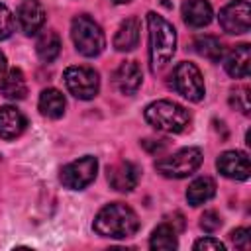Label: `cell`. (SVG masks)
I'll use <instances>...</instances> for the list:
<instances>
[{"label":"cell","mask_w":251,"mask_h":251,"mask_svg":"<svg viewBox=\"0 0 251 251\" xmlns=\"http://www.w3.org/2000/svg\"><path fill=\"white\" fill-rule=\"evenodd\" d=\"M220 25L227 33H247L251 27V8L247 0H233L220 10Z\"/></svg>","instance_id":"9c48e42d"},{"label":"cell","mask_w":251,"mask_h":251,"mask_svg":"<svg viewBox=\"0 0 251 251\" xmlns=\"http://www.w3.org/2000/svg\"><path fill=\"white\" fill-rule=\"evenodd\" d=\"M0 94L8 100H22L27 94V82L20 69H10L0 78Z\"/></svg>","instance_id":"ac0fdd59"},{"label":"cell","mask_w":251,"mask_h":251,"mask_svg":"<svg viewBox=\"0 0 251 251\" xmlns=\"http://www.w3.org/2000/svg\"><path fill=\"white\" fill-rule=\"evenodd\" d=\"M37 106H39V112L43 116L57 120V118H61L65 114V96L57 88H45L39 94Z\"/></svg>","instance_id":"d6986e66"},{"label":"cell","mask_w":251,"mask_h":251,"mask_svg":"<svg viewBox=\"0 0 251 251\" xmlns=\"http://www.w3.org/2000/svg\"><path fill=\"white\" fill-rule=\"evenodd\" d=\"M4 69H6V57H4V53L0 51V73H4Z\"/></svg>","instance_id":"f1b7e54d"},{"label":"cell","mask_w":251,"mask_h":251,"mask_svg":"<svg viewBox=\"0 0 251 251\" xmlns=\"http://www.w3.org/2000/svg\"><path fill=\"white\" fill-rule=\"evenodd\" d=\"M35 51H37L41 61H45V63L55 61L59 51H61V37H59V33L53 31V29L41 31V35L37 37V43H35Z\"/></svg>","instance_id":"44dd1931"},{"label":"cell","mask_w":251,"mask_h":251,"mask_svg":"<svg viewBox=\"0 0 251 251\" xmlns=\"http://www.w3.org/2000/svg\"><path fill=\"white\" fill-rule=\"evenodd\" d=\"M171 86L190 102H200L204 98V78L194 63H178L171 73Z\"/></svg>","instance_id":"8992f818"},{"label":"cell","mask_w":251,"mask_h":251,"mask_svg":"<svg viewBox=\"0 0 251 251\" xmlns=\"http://www.w3.org/2000/svg\"><path fill=\"white\" fill-rule=\"evenodd\" d=\"M149 27V63L151 71L163 69L175 55L176 49V31L173 24H169L163 16L149 12L147 14Z\"/></svg>","instance_id":"7a4b0ae2"},{"label":"cell","mask_w":251,"mask_h":251,"mask_svg":"<svg viewBox=\"0 0 251 251\" xmlns=\"http://www.w3.org/2000/svg\"><path fill=\"white\" fill-rule=\"evenodd\" d=\"M194 51L200 57H204L208 61H214V63H218L224 57V45L214 35H200V37H196L194 39Z\"/></svg>","instance_id":"603a6c76"},{"label":"cell","mask_w":251,"mask_h":251,"mask_svg":"<svg viewBox=\"0 0 251 251\" xmlns=\"http://www.w3.org/2000/svg\"><path fill=\"white\" fill-rule=\"evenodd\" d=\"M16 22L25 35H35L45 24V10L37 0H24L16 12Z\"/></svg>","instance_id":"8fae6325"},{"label":"cell","mask_w":251,"mask_h":251,"mask_svg":"<svg viewBox=\"0 0 251 251\" xmlns=\"http://www.w3.org/2000/svg\"><path fill=\"white\" fill-rule=\"evenodd\" d=\"M27 126L25 116L16 106L0 108V139H16Z\"/></svg>","instance_id":"5bb4252c"},{"label":"cell","mask_w":251,"mask_h":251,"mask_svg":"<svg viewBox=\"0 0 251 251\" xmlns=\"http://www.w3.org/2000/svg\"><path fill=\"white\" fill-rule=\"evenodd\" d=\"M149 245H151V249H159V251L176 249V245H178V241H176V227L173 224H169V222H163L161 226H157L153 229Z\"/></svg>","instance_id":"7402d4cb"},{"label":"cell","mask_w":251,"mask_h":251,"mask_svg":"<svg viewBox=\"0 0 251 251\" xmlns=\"http://www.w3.org/2000/svg\"><path fill=\"white\" fill-rule=\"evenodd\" d=\"M226 71L233 78H245L251 69V47L247 43H241L233 47L226 57Z\"/></svg>","instance_id":"9a60e30c"},{"label":"cell","mask_w":251,"mask_h":251,"mask_svg":"<svg viewBox=\"0 0 251 251\" xmlns=\"http://www.w3.org/2000/svg\"><path fill=\"white\" fill-rule=\"evenodd\" d=\"M14 16H12V12L4 6V4H0V39H6V37H10L12 35V31H14Z\"/></svg>","instance_id":"d4e9b609"},{"label":"cell","mask_w":251,"mask_h":251,"mask_svg":"<svg viewBox=\"0 0 251 251\" xmlns=\"http://www.w3.org/2000/svg\"><path fill=\"white\" fill-rule=\"evenodd\" d=\"M96 171H98V161L92 155H84L69 165H65L61 169V182L63 186L71 188V190H82L86 188L94 178H96Z\"/></svg>","instance_id":"ba28073f"},{"label":"cell","mask_w":251,"mask_h":251,"mask_svg":"<svg viewBox=\"0 0 251 251\" xmlns=\"http://www.w3.org/2000/svg\"><path fill=\"white\" fill-rule=\"evenodd\" d=\"M137 229H139L137 214L122 202L104 206L94 218V231L102 237L126 239V237H131Z\"/></svg>","instance_id":"6da1fadb"},{"label":"cell","mask_w":251,"mask_h":251,"mask_svg":"<svg viewBox=\"0 0 251 251\" xmlns=\"http://www.w3.org/2000/svg\"><path fill=\"white\" fill-rule=\"evenodd\" d=\"M112 2H114V4H127L129 0H112Z\"/></svg>","instance_id":"f546056e"},{"label":"cell","mask_w":251,"mask_h":251,"mask_svg":"<svg viewBox=\"0 0 251 251\" xmlns=\"http://www.w3.org/2000/svg\"><path fill=\"white\" fill-rule=\"evenodd\" d=\"M229 239L235 247L239 249H249L251 247V231L247 227H237L229 233Z\"/></svg>","instance_id":"4316f807"},{"label":"cell","mask_w":251,"mask_h":251,"mask_svg":"<svg viewBox=\"0 0 251 251\" xmlns=\"http://www.w3.org/2000/svg\"><path fill=\"white\" fill-rule=\"evenodd\" d=\"M220 226H222V220H220V216H218L214 210H206V212L200 216V227H202L206 233H214Z\"/></svg>","instance_id":"484cf974"},{"label":"cell","mask_w":251,"mask_h":251,"mask_svg":"<svg viewBox=\"0 0 251 251\" xmlns=\"http://www.w3.org/2000/svg\"><path fill=\"white\" fill-rule=\"evenodd\" d=\"M141 80H143V75H141V67L135 63V61H124L116 73H114V86L118 92L126 94V96H131L139 90L141 86Z\"/></svg>","instance_id":"7c38bea8"},{"label":"cell","mask_w":251,"mask_h":251,"mask_svg":"<svg viewBox=\"0 0 251 251\" xmlns=\"http://www.w3.org/2000/svg\"><path fill=\"white\" fill-rule=\"evenodd\" d=\"M229 104L239 110L241 114H249L251 110V102H249V88L247 86H237L235 90H231L229 94Z\"/></svg>","instance_id":"cb8c5ba5"},{"label":"cell","mask_w":251,"mask_h":251,"mask_svg":"<svg viewBox=\"0 0 251 251\" xmlns=\"http://www.w3.org/2000/svg\"><path fill=\"white\" fill-rule=\"evenodd\" d=\"M71 37L75 49L84 57H96L106 47V37L102 27L86 14H80L71 24Z\"/></svg>","instance_id":"277c9868"},{"label":"cell","mask_w":251,"mask_h":251,"mask_svg":"<svg viewBox=\"0 0 251 251\" xmlns=\"http://www.w3.org/2000/svg\"><path fill=\"white\" fill-rule=\"evenodd\" d=\"M63 78L69 92L78 100H92L100 90L98 73L90 67H69Z\"/></svg>","instance_id":"52a82bcc"},{"label":"cell","mask_w":251,"mask_h":251,"mask_svg":"<svg viewBox=\"0 0 251 251\" xmlns=\"http://www.w3.org/2000/svg\"><path fill=\"white\" fill-rule=\"evenodd\" d=\"M139 31H141V24L135 16L124 20L114 35V47L118 51H131L137 47L139 43Z\"/></svg>","instance_id":"2e32d148"},{"label":"cell","mask_w":251,"mask_h":251,"mask_svg":"<svg viewBox=\"0 0 251 251\" xmlns=\"http://www.w3.org/2000/svg\"><path fill=\"white\" fill-rule=\"evenodd\" d=\"M145 120L159 131L167 133H180L190 126V114L184 106L171 102V100H157L151 102L145 112Z\"/></svg>","instance_id":"3957f363"},{"label":"cell","mask_w":251,"mask_h":251,"mask_svg":"<svg viewBox=\"0 0 251 251\" xmlns=\"http://www.w3.org/2000/svg\"><path fill=\"white\" fill-rule=\"evenodd\" d=\"M137 180H139V169L129 161H122L108 167V182L118 192H131L137 186Z\"/></svg>","instance_id":"4fadbf2b"},{"label":"cell","mask_w":251,"mask_h":251,"mask_svg":"<svg viewBox=\"0 0 251 251\" xmlns=\"http://www.w3.org/2000/svg\"><path fill=\"white\" fill-rule=\"evenodd\" d=\"M194 249L196 251H224L226 245L216 237H202L194 243Z\"/></svg>","instance_id":"83f0119b"},{"label":"cell","mask_w":251,"mask_h":251,"mask_svg":"<svg viewBox=\"0 0 251 251\" xmlns=\"http://www.w3.org/2000/svg\"><path fill=\"white\" fill-rule=\"evenodd\" d=\"M216 194V182L210 176H198L196 180L190 182L188 190H186V200L190 206H200L204 202H208L212 196Z\"/></svg>","instance_id":"ffe728a7"},{"label":"cell","mask_w":251,"mask_h":251,"mask_svg":"<svg viewBox=\"0 0 251 251\" xmlns=\"http://www.w3.org/2000/svg\"><path fill=\"white\" fill-rule=\"evenodd\" d=\"M212 6L208 0H186L182 4V18L190 27H204L212 22Z\"/></svg>","instance_id":"e0dca14e"},{"label":"cell","mask_w":251,"mask_h":251,"mask_svg":"<svg viewBox=\"0 0 251 251\" xmlns=\"http://www.w3.org/2000/svg\"><path fill=\"white\" fill-rule=\"evenodd\" d=\"M218 171L233 180H247L251 167H249V157L243 151H226L218 157L216 161Z\"/></svg>","instance_id":"30bf717a"},{"label":"cell","mask_w":251,"mask_h":251,"mask_svg":"<svg viewBox=\"0 0 251 251\" xmlns=\"http://www.w3.org/2000/svg\"><path fill=\"white\" fill-rule=\"evenodd\" d=\"M200 165H202V151L198 147H184L169 157L159 159L155 163V169L167 178H184L196 173Z\"/></svg>","instance_id":"5b68a950"}]
</instances>
